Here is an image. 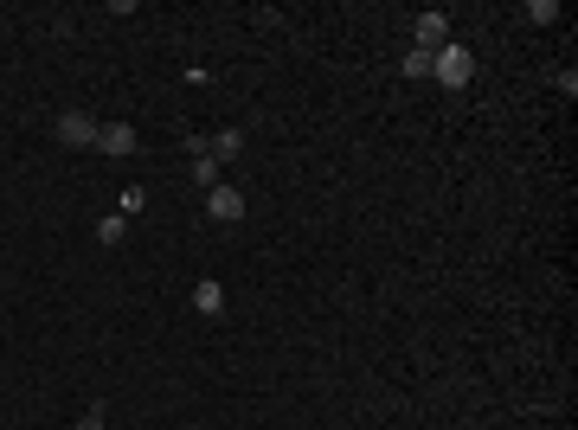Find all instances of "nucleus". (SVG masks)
Wrapping results in <instances>:
<instances>
[{"label":"nucleus","mask_w":578,"mask_h":430,"mask_svg":"<svg viewBox=\"0 0 578 430\" xmlns=\"http://www.w3.org/2000/svg\"><path fill=\"white\" fill-rule=\"evenodd\" d=\"M431 78L437 84H444V90H463L469 78H476V58H469V45H437V52H431Z\"/></svg>","instance_id":"nucleus-1"},{"label":"nucleus","mask_w":578,"mask_h":430,"mask_svg":"<svg viewBox=\"0 0 578 430\" xmlns=\"http://www.w3.org/2000/svg\"><path fill=\"white\" fill-rule=\"evenodd\" d=\"M52 135H58L65 148H97V116H84V110H65V116L52 122Z\"/></svg>","instance_id":"nucleus-2"},{"label":"nucleus","mask_w":578,"mask_h":430,"mask_svg":"<svg viewBox=\"0 0 578 430\" xmlns=\"http://www.w3.org/2000/svg\"><path fill=\"white\" fill-rule=\"evenodd\" d=\"M206 219H212V225H238V219H245V193L219 180V187L206 193Z\"/></svg>","instance_id":"nucleus-3"},{"label":"nucleus","mask_w":578,"mask_h":430,"mask_svg":"<svg viewBox=\"0 0 578 430\" xmlns=\"http://www.w3.org/2000/svg\"><path fill=\"white\" fill-rule=\"evenodd\" d=\"M97 148L103 155H135V148H142V135H135V122H97Z\"/></svg>","instance_id":"nucleus-4"},{"label":"nucleus","mask_w":578,"mask_h":430,"mask_svg":"<svg viewBox=\"0 0 578 430\" xmlns=\"http://www.w3.org/2000/svg\"><path fill=\"white\" fill-rule=\"evenodd\" d=\"M412 45H418V52H437V45H450V13H418V20H412Z\"/></svg>","instance_id":"nucleus-5"},{"label":"nucleus","mask_w":578,"mask_h":430,"mask_svg":"<svg viewBox=\"0 0 578 430\" xmlns=\"http://www.w3.org/2000/svg\"><path fill=\"white\" fill-rule=\"evenodd\" d=\"M193 309H200L206 321H219V315H225V283H212V276H200V283H193Z\"/></svg>","instance_id":"nucleus-6"},{"label":"nucleus","mask_w":578,"mask_h":430,"mask_svg":"<svg viewBox=\"0 0 578 430\" xmlns=\"http://www.w3.org/2000/svg\"><path fill=\"white\" fill-rule=\"evenodd\" d=\"M206 155L219 161V167H225V161H238V155H245V129H219V135L206 142Z\"/></svg>","instance_id":"nucleus-7"},{"label":"nucleus","mask_w":578,"mask_h":430,"mask_svg":"<svg viewBox=\"0 0 578 430\" xmlns=\"http://www.w3.org/2000/svg\"><path fill=\"white\" fill-rule=\"evenodd\" d=\"M123 232H129V219H123V212H110V219L97 225V244H123Z\"/></svg>","instance_id":"nucleus-8"},{"label":"nucleus","mask_w":578,"mask_h":430,"mask_svg":"<svg viewBox=\"0 0 578 430\" xmlns=\"http://www.w3.org/2000/svg\"><path fill=\"white\" fill-rule=\"evenodd\" d=\"M405 78H431V52H418V45H412V52H405Z\"/></svg>","instance_id":"nucleus-9"},{"label":"nucleus","mask_w":578,"mask_h":430,"mask_svg":"<svg viewBox=\"0 0 578 430\" xmlns=\"http://www.w3.org/2000/svg\"><path fill=\"white\" fill-rule=\"evenodd\" d=\"M527 20H534V26H553L559 7H553V0H527Z\"/></svg>","instance_id":"nucleus-10"},{"label":"nucleus","mask_w":578,"mask_h":430,"mask_svg":"<svg viewBox=\"0 0 578 430\" xmlns=\"http://www.w3.org/2000/svg\"><path fill=\"white\" fill-rule=\"evenodd\" d=\"M142 199H148L142 187H123V219H135V212H142Z\"/></svg>","instance_id":"nucleus-11"},{"label":"nucleus","mask_w":578,"mask_h":430,"mask_svg":"<svg viewBox=\"0 0 578 430\" xmlns=\"http://www.w3.org/2000/svg\"><path fill=\"white\" fill-rule=\"evenodd\" d=\"M71 430H103V411H84V418L71 424Z\"/></svg>","instance_id":"nucleus-12"}]
</instances>
